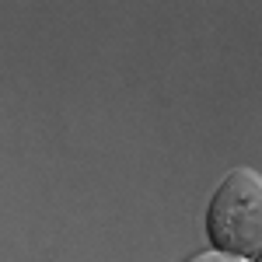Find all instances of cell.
I'll use <instances>...</instances> for the list:
<instances>
[{
  "mask_svg": "<svg viewBox=\"0 0 262 262\" xmlns=\"http://www.w3.org/2000/svg\"><path fill=\"white\" fill-rule=\"evenodd\" d=\"M185 262H248V259H238V255H224L217 248H210V252H196V255H189Z\"/></svg>",
  "mask_w": 262,
  "mask_h": 262,
  "instance_id": "cell-2",
  "label": "cell"
},
{
  "mask_svg": "<svg viewBox=\"0 0 262 262\" xmlns=\"http://www.w3.org/2000/svg\"><path fill=\"white\" fill-rule=\"evenodd\" d=\"M206 238L217 252L248 259L262 248V175L234 168L221 179L206 206Z\"/></svg>",
  "mask_w": 262,
  "mask_h": 262,
  "instance_id": "cell-1",
  "label": "cell"
},
{
  "mask_svg": "<svg viewBox=\"0 0 262 262\" xmlns=\"http://www.w3.org/2000/svg\"><path fill=\"white\" fill-rule=\"evenodd\" d=\"M255 262H262V248H259V252H255Z\"/></svg>",
  "mask_w": 262,
  "mask_h": 262,
  "instance_id": "cell-3",
  "label": "cell"
}]
</instances>
